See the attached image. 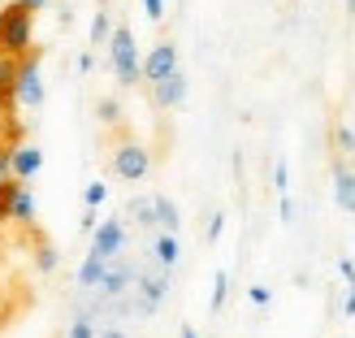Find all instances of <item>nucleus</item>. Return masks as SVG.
I'll list each match as a JSON object with an SVG mask.
<instances>
[{
	"instance_id": "1",
	"label": "nucleus",
	"mask_w": 355,
	"mask_h": 338,
	"mask_svg": "<svg viewBox=\"0 0 355 338\" xmlns=\"http://www.w3.org/2000/svg\"><path fill=\"white\" fill-rule=\"evenodd\" d=\"M31 48H35V13L26 5H17V0H9L0 9V52L5 57H26Z\"/></svg>"
},
{
	"instance_id": "2",
	"label": "nucleus",
	"mask_w": 355,
	"mask_h": 338,
	"mask_svg": "<svg viewBox=\"0 0 355 338\" xmlns=\"http://www.w3.org/2000/svg\"><path fill=\"white\" fill-rule=\"evenodd\" d=\"M109 61H113V74H117V83L121 87H135V83H144V69H139V48H135V31L121 22V26H113V35H109Z\"/></svg>"
},
{
	"instance_id": "3",
	"label": "nucleus",
	"mask_w": 355,
	"mask_h": 338,
	"mask_svg": "<svg viewBox=\"0 0 355 338\" xmlns=\"http://www.w3.org/2000/svg\"><path fill=\"white\" fill-rule=\"evenodd\" d=\"M40 48H31L26 57H17V83H13V104L22 109H40L44 104V78H40Z\"/></svg>"
},
{
	"instance_id": "4",
	"label": "nucleus",
	"mask_w": 355,
	"mask_h": 338,
	"mask_svg": "<svg viewBox=\"0 0 355 338\" xmlns=\"http://www.w3.org/2000/svg\"><path fill=\"white\" fill-rule=\"evenodd\" d=\"M113 174L121 178V183H144V178L152 174V152L144 144H135V139H121V144L113 148Z\"/></svg>"
},
{
	"instance_id": "5",
	"label": "nucleus",
	"mask_w": 355,
	"mask_h": 338,
	"mask_svg": "<svg viewBox=\"0 0 355 338\" xmlns=\"http://www.w3.org/2000/svg\"><path fill=\"white\" fill-rule=\"evenodd\" d=\"M135 287H139V312L152 316L156 308L165 304V295H169V269H161V273H135Z\"/></svg>"
},
{
	"instance_id": "6",
	"label": "nucleus",
	"mask_w": 355,
	"mask_h": 338,
	"mask_svg": "<svg viewBox=\"0 0 355 338\" xmlns=\"http://www.w3.org/2000/svg\"><path fill=\"white\" fill-rule=\"evenodd\" d=\"M126 221L121 217H109V221H96V230H92V252H100V256H121V247H126Z\"/></svg>"
},
{
	"instance_id": "7",
	"label": "nucleus",
	"mask_w": 355,
	"mask_h": 338,
	"mask_svg": "<svg viewBox=\"0 0 355 338\" xmlns=\"http://www.w3.org/2000/svg\"><path fill=\"white\" fill-rule=\"evenodd\" d=\"M139 69H144V83H161V78H169L173 69H178V48H173L169 40H161L144 61H139Z\"/></svg>"
},
{
	"instance_id": "8",
	"label": "nucleus",
	"mask_w": 355,
	"mask_h": 338,
	"mask_svg": "<svg viewBox=\"0 0 355 338\" xmlns=\"http://www.w3.org/2000/svg\"><path fill=\"white\" fill-rule=\"evenodd\" d=\"M40 169H44V148H35V144H13V152H9V174L17 178V183H31Z\"/></svg>"
},
{
	"instance_id": "9",
	"label": "nucleus",
	"mask_w": 355,
	"mask_h": 338,
	"mask_svg": "<svg viewBox=\"0 0 355 338\" xmlns=\"http://www.w3.org/2000/svg\"><path fill=\"white\" fill-rule=\"evenodd\" d=\"M187 92H191V83H187V74H182V69H173L169 78H161V83H152V104H156V109H178V104L187 100Z\"/></svg>"
},
{
	"instance_id": "10",
	"label": "nucleus",
	"mask_w": 355,
	"mask_h": 338,
	"mask_svg": "<svg viewBox=\"0 0 355 338\" xmlns=\"http://www.w3.org/2000/svg\"><path fill=\"white\" fill-rule=\"evenodd\" d=\"M130 282H135V269H130V264L126 260H109V269H104V278H100V299H121V295H126L130 291Z\"/></svg>"
},
{
	"instance_id": "11",
	"label": "nucleus",
	"mask_w": 355,
	"mask_h": 338,
	"mask_svg": "<svg viewBox=\"0 0 355 338\" xmlns=\"http://www.w3.org/2000/svg\"><path fill=\"white\" fill-rule=\"evenodd\" d=\"M9 221L22 226V230H35V195L26 183H13V195H9Z\"/></svg>"
},
{
	"instance_id": "12",
	"label": "nucleus",
	"mask_w": 355,
	"mask_h": 338,
	"mask_svg": "<svg viewBox=\"0 0 355 338\" xmlns=\"http://www.w3.org/2000/svg\"><path fill=\"white\" fill-rule=\"evenodd\" d=\"M334 204H338L343 212H355V169L343 161H334Z\"/></svg>"
},
{
	"instance_id": "13",
	"label": "nucleus",
	"mask_w": 355,
	"mask_h": 338,
	"mask_svg": "<svg viewBox=\"0 0 355 338\" xmlns=\"http://www.w3.org/2000/svg\"><path fill=\"white\" fill-rule=\"evenodd\" d=\"M104 269H109V256L87 252L83 264H78V287H83V291H96V287H100V278H104Z\"/></svg>"
},
{
	"instance_id": "14",
	"label": "nucleus",
	"mask_w": 355,
	"mask_h": 338,
	"mask_svg": "<svg viewBox=\"0 0 355 338\" xmlns=\"http://www.w3.org/2000/svg\"><path fill=\"white\" fill-rule=\"evenodd\" d=\"M152 212H156V226L169 230V235L182 230V212H178V204L169 200V195H152Z\"/></svg>"
},
{
	"instance_id": "15",
	"label": "nucleus",
	"mask_w": 355,
	"mask_h": 338,
	"mask_svg": "<svg viewBox=\"0 0 355 338\" xmlns=\"http://www.w3.org/2000/svg\"><path fill=\"white\" fill-rule=\"evenodd\" d=\"M152 256H156V264H161V269H173L178 256H182V247H178V235L161 230V235H156V243H152Z\"/></svg>"
},
{
	"instance_id": "16",
	"label": "nucleus",
	"mask_w": 355,
	"mask_h": 338,
	"mask_svg": "<svg viewBox=\"0 0 355 338\" xmlns=\"http://www.w3.org/2000/svg\"><path fill=\"white\" fill-rule=\"evenodd\" d=\"M334 148H338V156L355 169V130L351 126H334Z\"/></svg>"
},
{
	"instance_id": "17",
	"label": "nucleus",
	"mask_w": 355,
	"mask_h": 338,
	"mask_svg": "<svg viewBox=\"0 0 355 338\" xmlns=\"http://www.w3.org/2000/svg\"><path fill=\"white\" fill-rule=\"evenodd\" d=\"M109 35H113V17H109V9H100L92 17V48H104V44H109Z\"/></svg>"
},
{
	"instance_id": "18",
	"label": "nucleus",
	"mask_w": 355,
	"mask_h": 338,
	"mask_svg": "<svg viewBox=\"0 0 355 338\" xmlns=\"http://www.w3.org/2000/svg\"><path fill=\"white\" fill-rule=\"evenodd\" d=\"M338 273L347 278V304H343V316H355V260H338Z\"/></svg>"
},
{
	"instance_id": "19",
	"label": "nucleus",
	"mask_w": 355,
	"mask_h": 338,
	"mask_svg": "<svg viewBox=\"0 0 355 338\" xmlns=\"http://www.w3.org/2000/svg\"><path fill=\"white\" fill-rule=\"evenodd\" d=\"M225 299H230V273L217 269V278H212V299H208V308H212V312H221V308H225Z\"/></svg>"
},
{
	"instance_id": "20",
	"label": "nucleus",
	"mask_w": 355,
	"mask_h": 338,
	"mask_svg": "<svg viewBox=\"0 0 355 338\" xmlns=\"http://www.w3.org/2000/svg\"><path fill=\"white\" fill-rule=\"evenodd\" d=\"M35 264H40L44 273H52V269H57V264H61V256H57V247H52V243H44V239H40V247H35Z\"/></svg>"
},
{
	"instance_id": "21",
	"label": "nucleus",
	"mask_w": 355,
	"mask_h": 338,
	"mask_svg": "<svg viewBox=\"0 0 355 338\" xmlns=\"http://www.w3.org/2000/svg\"><path fill=\"white\" fill-rule=\"evenodd\" d=\"M96 117L104 121V126H117V121H121V104H117L113 96H104V100L96 104Z\"/></svg>"
},
{
	"instance_id": "22",
	"label": "nucleus",
	"mask_w": 355,
	"mask_h": 338,
	"mask_svg": "<svg viewBox=\"0 0 355 338\" xmlns=\"http://www.w3.org/2000/svg\"><path fill=\"white\" fill-rule=\"evenodd\" d=\"M130 217H135L139 226H156V212H152V195H148V200H130Z\"/></svg>"
},
{
	"instance_id": "23",
	"label": "nucleus",
	"mask_w": 355,
	"mask_h": 338,
	"mask_svg": "<svg viewBox=\"0 0 355 338\" xmlns=\"http://www.w3.org/2000/svg\"><path fill=\"white\" fill-rule=\"evenodd\" d=\"M104 200H109V187H104V183H87V191H83V204H87V208H100Z\"/></svg>"
},
{
	"instance_id": "24",
	"label": "nucleus",
	"mask_w": 355,
	"mask_h": 338,
	"mask_svg": "<svg viewBox=\"0 0 355 338\" xmlns=\"http://www.w3.org/2000/svg\"><path fill=\"white\" fill-rule=\"evenodd\" d=\"M96 330H100V326L92 321V316H78V321L69 326V334H65V338H96Z\"/></svg>"
},
{
	"instance_id": "25",
	"label": "nucleus",
	"mask_w": 355,
	"mask_h": 338,
	"mask_svg": "<svg viewBox=\"0 0 355 338\" xmlns=\"http://www.w3.org/2000/svg\"><path fill=\"white\" fill-rule=\"evenodd\" d=\"M13 183H17V178H0V226L9 221V195H13Z\"/></svg>"
},
{
	"instance_id": "26",
	"label": "nucleus",
	"mask_w": 355,
	"mask_h": 338,
	"mask_svg": "<svg viewBox=\"0 0 355 338\" xmlns=\"http://www.w3.org/2000/svg\"><path fill=\"white\" fill-rule=\"evenodd\" d=\"M273 187H277V195H291V169H286V161L273 165Z\"/></svg>"
},
{
	"instance_id": "27",
	"label": "nucleus",
	"mask_w": 355,
	"mask_h": 338,
	"mask_svg": "<svg viewBox=\"0 0 355 338\" xmlns=\"http://www.w3.org/2000/svg\"><path fill=\"white\" fill-rule=\"evenodd\" d=\"M247 299H252L256 308H269V304H273V291H269V287H260V282H256V287L247 291Z\"/></svg>"
},
{
	"instance_id": "28",
	"label": "nucleus",
	"mask_w": 355,
	"mask_h": 338,
	"mask_svg": "<svg viewBox=\"0 0 355 338\" xmlns=\"http://www.w3.org/2000/svg\"><path fill=\"white\" fill-rule=\"evenodd\" d=\"M221 230H225V212H212V217H208V243H217Z\"/></svg>"
},
{
	"instance_id": "29",
	"label": "nucleus",
	"mask_w": 355,
	"mask_h": 338,
	"mask_svg": "<svg viewBox=\"0 0 355 338\" xmlns=\"http://www.w3.org/2000/svg\"><path fill=\"white\" fill-rule=\"evenodd\" d=\"M144 13L152 17V22H161V17H165V0H144Z\"/></svg>"
},
{
	"instance_id": "30",
	"label": "nucleus",
	"mask_w": 355,
	"mask_h": 338,
	"mask_svg": "<svg viewBox=\"0 0 355 338\" xmlns=\"http://www.w3.org/2000/svg\"><path fill=\"white\" fill-rule=\"evenodd\" d=\"M96 208H83V221H78V230H83V235H92V230H96Z\"/></svg>"
},
{
	"instance_id": "31",
	"label": "nucleus",
	"mask_w": 355,
	"mask_h": 338,
	"mask_svg": "<svg viewBox=\"0 0 355 338\" xmlns=\"http://www.w3.org/2000/svg\"><path fill=\"white\" fill-rule=\"evenodd\" d=\"M9 152H13V144H0V178H13L9 174Z\"/></svg>"
},
{
	"instance_id": "32",
	"label": "nucleus",
	"mask_w": 355,
	"mask_h": 338,
	"mask_svg": "<svg viewBox=\"0 0 355 338\" xmlns=\"http://www.w3.org/2000/svg\"><path fill=\"white\" fill-rule=\"evenodd\" d=\"M277 212H282V221H291V217H295V204H291V195H282V204H277Z\"/></svg>"
},
{
	"instance_id": "33",
	"label": "nucleus",
	"mask_w": 355,
	"mask_h": 338,
	"mask_svg": "<svg viewBox=\"0 0 355 338\" xmlns=\"http://www.w3.org/2000/svg\"><path fill=\"white\" fill-rule=\"evenodd\" d=\"M17 5H26V9H31V13H44V9H48V5H52V0H17Z\"/></svg>"
},
{
	"instance_id": "34",
	"label": "nucleus",
	"mask_w": 355,
	"mask_h": 338,
	"mask_svg": "<svg viewBox=\"0 0 355 338\" xmlns=\"http://www.w3.org/2000/svg\"><path fill=\"white\" fill-rule=\"evenodd\" d=\"M78 69H83V74H92V69H96V57H92V52H83V57H78Z\"/></svg>"
},
{
	"instance_id": "35",
	"label": "nucleus",
	"mask_w": 355,
	"mask_h": 338,
	"mask_svg": "<svg viewBox=\"0 0 355 338\" xmlns=\"http://www.w3.org/2000/svg\"><path fill=\"white\" fill-rule=\"evenodd\" d=\"M96 338H126V334H121V330H113V326H109V330H96Z\"/></svg>"
},
{
	"instance_id": "36",
	"label": "nucleus",
	"mask_w": 355,
	"mask_h": 338,
	"mask_svg": "<svg viewBox=\"0 0 355 338\" xmlns=\"http://www.w3.org/2000/svg\"><path fill=\"white\" fill-rule=\"evenodd\" d=\"M178 338H200V334H195V330H182V334H178Z\"/></svg>"
},
{
	"instance_id": "37",
	"label": "nucleus",
	"mask_w": 355,
	"mask_h": 338,
	"mask_svg": "<svg viewBox=\"0 0 355 338\" xmlns=\"http://www.w3.org/2000/svg\"><path fill=\"white\" fill-rule=\"evenodd\" d=\"M343 5H347V13H355V0H343Z\"/></svg>"
}]
</instances>
